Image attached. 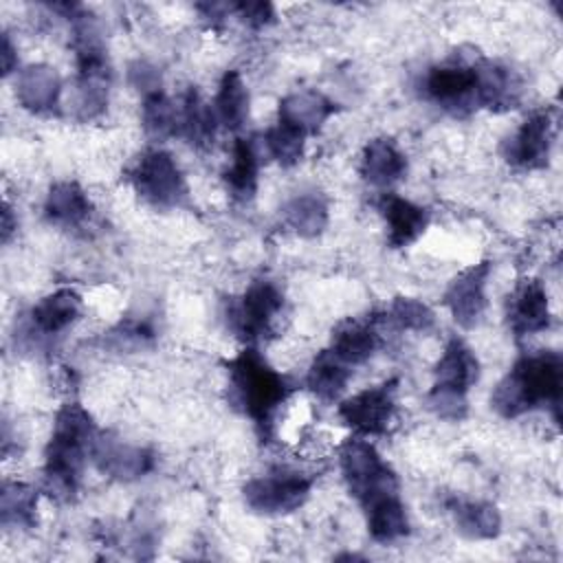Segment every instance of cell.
Masks as SVG:
<instances>
[{
  "label": "cell",
  "mask_w": 563,
  "mask_h": 563,
  "mask_svg": "<svg viewBox=\"0 0 563 563\" xmlns=\"http://www.w3.org/2000/svg\"><path fill=\"white\" fill-rule=\"evenodd\" d=\"M563 389V361L556 352L521 356L497 383L490 396L493 409L504 418H517L534 407H559Z\"/></svg>",
  "instance_id": "obj_1"
},
{
  "label": "cell",
  "mask_w": 563,
  "mask_h": 563,
  "mask_svg": "<svg viewBox=\"0 0 563 563\" xmlns=\"http://www.w3.org/2000/svg\"><path fill=\"white\" fill-rule=\"evenodd\" d=\"M97 433L90 413L79 402H66L57 411L53 435L44 453V477L55 495L70 497L77 490Z\"/></svg>",
  "instance_id": "obj_2"
},
{
  "label": "cell",
  "mask_w": 563,
  "mask_h": 563,
  "mask_svg": "<svg viewBox=\"0 0 563 563\" xmlns=\"http://www.w3.org/2000/svg\"><path fill=\"white\" fill-rule=\"evenodd\" d=\"M229 389L233 402L249 416L257 431L268 438L279 407L288 398V385L255 347L242 350L229 363Z\"/></svg>",
  "instance_id": "obj_3"
},
{
  "label": "cell",
  "mask_w": 563,
  "mask_h": 563,
  "mask_svg": "<svg viewBox=\"0 0 563 563\" xmlns=\"http://www.w3.org/2000/svg\"><path fill=\"white\" fill-rule=\"evenodd\" d=\"M339 466L350 493L365 506L376 497L398 493L394 471L383 462L378 451L363 438L347 440L339 451Z\"/></svg>",
  "instance_id": "obj_4"
},
{
  "label": "cell",
  "mask_w": 563,
  "mask_h": 563,
  "mask_svg": "<svg viewBox=\"0 0 563 563\" xmlns=\"http://www.w3.org/2000/svg\"><path fill=\"white\" fill-rule=\"evenodd\" d=\"M130 180L143 200L163 209L185 205L189 194L180 167L163 150L145 152L132 167Z\"/></svg>",
  "instance_id": "obj_5"
},
{
  "label": "cell",
  "mask_w": 563,
  "mask_h": 563,
  "mask_svg": "<svg viewBox=\"0 0 563 563\" xmlns=\"http://www.w3.org/2000/svg\"><path fill=\"white\" fill-rule=\"evenodd\" d=\"M312 479L292 468H277L253 477L244 484V501L255 512L286 515L303 506L310 495Z\"/></svg>",
  "instance_id": "obj_6"
},
{
  "label": "cell",
  "mask_w": 563,
  "mask_h": 563,
  "mask_svg": "<svg viewBox=\"0 0 563 563\" xmlns=\"http://www.w3.org/2000/svg\"><path fill=\"white\" fill-rule=\"evenodd\" d=\"M282 303L284 297L273 282L255 279L244 290V295L231 303L229 325L240 339L253 343L271 330L275 317L282 310Z\"/></svg>",
  "instance_id": "obj_7"
},
{
  "label": "cell",
  "mask_w": 563,
  "mask_h": 563,
  "mask_svg": "<svg viewBox=\"0 0 563 563\" xmlns=\"http://www.w3.org/2000/svg\"><path fill=\"white\" fill-rule=\"evenodd\" d=\"M336 413L358 438L387 433L396 413V380L354 394L339 405Z\"/></svg>",
  "instance_id": "obj_8"
},
{
  "label": "cell",
  "mask_w": 563,
  "mask_h": 563,
  "mask_svg": "<svg viewBox=\"0 0 563 563\" xmlns=\"http://www.w3.org/2000/svg\"><path fill=\"white\" fill-rule=\"evenodd\" d=\"M424 92L451 114H466L477 106L475 64L449 62L433 66L424 77Z\"/></svg>",
  "instance_id": "obj_9"
},
{
  "label": "cell",
  "mask_w": 563,
  "mask_h": 563,
  "mask_svg": "<svg viewBox=\"0 0 563 563\" xmlns=\"http://www.w3.org/2000/svg\"><path fill=\"white\" fill-rule=\"evenodd\" d=\"M554 136V123L548 110L530 114L521 128L504 143V158L521 169H539L548 165Z\"/></svg>",
  "instance_id": "obj_10"
},
{
  "label": "cell",
  "mask_w": 563,
  "mask_h": 563,
  "mask_svg": "<svg viewBox=\"0 0 563 563\" xmlns=\"http://www.w3.org/2000/svg\"><path fill=\"white\" fill-rule=\"evenodd\" d=\"M90 460L101 473L123 482L139 479L154 466V457L147 449L128 444L110 433H97L90 446Z\"/></svg>",
  "instance_id": "obj_11"
},
{
  "label": "cell",
  "mask_w": 563,
  "mask_h": 563,
  "mask_svg": "<svg viewBox=\"0 0 563 563\" xmlns=\"http://www.w3.org/2000/svg\"><path fill=\"white\" fill-rule=\"evenodd\" d=\"M490 275V264L479 262L462 271L446 288L444 303L462 328H473L479 323L486 310V284Z\"/></svg>",
  "instance_id": "obj_12"
},
{
  "label": "cell",
  "mask_w": 563,
  "mask_h": 563,
  "mask_svg": "<svg viewBox=\"0 0 563 563\" xmlns=\"http://www.w3.org/2000/svg\"><path fill=\"white\" fill-rule=\"evenodd\" d=\"M475 95L477 106L504 112L517 106L521 97V79L512 68L482 59L475 64Z\"/></svg>",
  "instance_id": "obj_13"
},
{
  "label": "cell",
  "mask_w": 563,
  "mask_h": 563,
  "mask_svg": "<svg viewBox=\"0 0 563 563\" xmlns=\"http://www.w3.org/2000/svg\"><path fill=\"white\" fill-rule=\"evenodd\" d=\"M378 211L387 227V242L394 249L413 244L429 227V211L396 194H383L378 200Z\"/></svg>",
  "instance_id": "obj_14"
},
{
  "label": "cell",
  "mask_w": 563,
  "mask_h": 563,
  "mask_svg": "<svg viewBox=\"0 0 563 563\" xmlns=\"http://www.w3.org/2000/svg\"><path fill=\"white\" fill-rule=\"evenodd\" d=\"M510 328L517 336L543 332L550 325L548 292L537 279L521 282L508 303Z\"/></svg>",
  "instance_id": "obj_15"
},
{
  "label": "cell",
  "mask_w": 563,
  "mask_h": 563,
  "mask_svg": "<svg viewBox=\"0 0 563 563\" xmlns=\"http://www.w3.org/2000/svg\"><path fill=\"white\" fill-rule=\"evenodd\" d=\"M62 95V79L57 70L48 64H31L20 70L15 81V97L20 106L29 112L44 114L51 112Z\"/></svg>",
  "instance_id": "obj_16"
},
{
  "label": "cell",
  "mask_w": 563,
  "mask_h": 563,
  "mask_svg": "<svg viewBox=\"0 0 563 563\" xmlns=\"http://www.w3.org/2000/svg\"><path fill=\"white\" fill-rule=\"evenodd\" d=\"M336 106L319 90H297L279 101V123H286L306 136L314 134L332 114Z\"/></svg>",
  "instance_id": "obj_17"
},
{
  "label": "cell",
  "mask_w": 563,
  "mask_h": 563,
  "mask_svg": "<svg viewBox=\"0 0 563 563\" xmlns=\"http://www.w3.org/2000/svg\"><path fill=\"white\" fill-rule=\"evenodd\" d=\"M477 376H479V363L473 350L464 345L460 339H451L435 363L433 387L466 394L477 383Z\"/></svg>",
  "instance_id": "obj_18"
},
{
  "label": "cell",
  "mask_w": 563,
  "mask_h": 563,
  "mask_svg": "<svg viewBox=\"0 0 563 563\" xmlns=\"http://www.w3.org/2000/svg\"><path fill=\"white\" fill-rule=\"evenodd\" d=\"M81 314V297L73 288H59L42 297L31 310V328L42 336L59 334Z\"/></svg>",
  "instance_id": "obj_19"
},
{
  "label": "cell",
  "mask_w": 563,
  "mask_h": 563,
  "mask_svg": "<svg viewBox=\"0 0 563 563\" xmlns=\"http://www.w3.org/2000/svg\"><path fill=\"white\" fill-rule=\"evenodd\" d=\"M407 172V158L389 139H372L361 156V176L374 187H389Z\"/></svg>",
  "instance_id": "obj_20"
},
{
  "label": "cell",
  "mask_w": 563,
  "mask_h": 563,
  "mask_svg": "<svg viewBox=\"0 0 563 563\" xmlns=\"http://www.w3.org/2000/svg\"><path fill=\"white\" fill-rule=\"evenodd\" d=\"M367 530L378 543H394L409 532V521L398 493H389L365 504Z\"/></svg>",
  "instance_id": "obj_21"
},
{
  "label": "cell",
  "mask_w": 563,
  "mask_h": 563,
  "mask_svg": "<svg viewBox=\"0 0 563 563\" xmlns=\"http://www.w3.org/2000/svg\"><path fill=\"white\" fill-rule=\"evenodd\" d=\"M257 174H260V156L253 141L238 139L233 145L231 163L224 172V183L233 200L249 202L257 191Z\"/></svg>",
  "instance_id": "obj_22"
},
{
  "label": "cell",
  "mask_w": 563,
  "mask_h": 563,
  "mask_svg": "<svg viewBox=\"0 0 563 563\" xmlns=\"http://www.w3.org/2000/svg\"><path fill=\"white\" fill-rule=\"evenodd\" d=\"M216 123L227 130H240L249 117V90L238 70H227L220 79L216 99H213Z\"/></svg>",
  "instance_id": "obj_23"
},
{
  "label": "cell",
  "mask_w": 563,
  "mask_h": 563,
  "mask_svg": "<svg viewBox=\"0 0 563 563\" xmlns=\"http://www.w3.org/2000/svg\"><path fill=\"white\" fill-rule=\"evenodd\" d=\"M92 211V205L86 196V191L70 180L57 183L46 194L44 213L53 224L59 227H77L81 224Z\"/></svg>",
  "instance_id": "obj_24"
},
{
  "label": "cell",
  "mask_w": 563,
  "mask_h": 563,
  "mask_svg": "<svg viewBox=\"0 0 563 563\" xmlns=\"http://www.w3.org/2000/svg\"><path fill=\"white\" fill-rule=\"evenodd\" d=\"M378 343L380 339L376 325L361 321H343L336 325L332 334L330 350L352 367L365 363L376 352Z\"/></svg>",
  "instance_id": "obj_25"
},
{
  "label": "cell",
  "mask_w": 563,
  "mask_h": 563,
  "mask_svg": "<svg viewBox=\"0 0 563 563\" xmlns=\"http://www.w3.org/2000/svg\"><path fill=\"white\" fill-rule=\"evenodd\" d=\"M347 380H350V365L343 358H339L332 350L319 352L306 376L308 389L323 402L336 400L343 394Z\"/></svg>",
  "instance_id": "obj_26"
},
{
  "label": "cell",
  "mask_w": 563,
  "mask_h": 563,
  "mask_svg": "<svg viewBox=\"0 0 563 563\" xmlns=\"http://www.w3.org/2000/svg\"><path fill=\"white\" fill-rule=\"evenodd\" d=\"M286 224L301 238H317L328 227V202L319 194H299L284 207Z\"/></svg>",
  "instance_id": "obj_27"
},
{
  "label": "cell",
  "mask_w": 563,
  "mask_h": 563,
  "mask_svg": "<svg viewBox=\"0 0 563 563\" xmlns=\"http://www.w3.org/2000/svg\"><path fill=\"white\" fill-rule=\"evenodd\" d=\"M216 125L211 106L202 103L196 90H189L178 103V134L194 145H205L213 139Z\"/></svg>",
  "instance_id": "obj_28"
},
{
  "label": "cell",
  "mask_w": 563,
  "mask_h": 563,
  "mask_svg": "<svg viewBox=\"0 0 563 563\" xmlns=\"http://www.w3.org/2000/svg\"><path fill=\"white\" fill-rule=\"evenodd\" d=\"M37 490L24 482H4L0 493L2 523L9 528H31L35 523Z\"/></svg>",
  "instance_id": "obj_29"
},
{
  "label": "cell",
  "mask_w": 563,
  "mask_h": 563,
  "mask_svg": "<svg viewBox=\"0 0 563 563\" xmlns=\"http://www.w3.org/2000/svg\"><path fill=\"white\" fill-rule=\"evenodd\" d=\"M455 526L466 539H493L501 530V517L495 506L484 501H462L453 510Z\"/></svg>",
  "instance_id": "obj_30"
},
{
  "label": "cell",
  "mask_w": 563,
  "mask_h": 563,
  "mask_svg": "<svg viewBox=\"0 0 563 563\" xmlns=\"http://www.w3.org/2000/svg\"><path fill=\"white\" fill-rule=\"evenodd\" d=\"M143 128L152 139L178 134V103H174L163 90L147 92L143 99Z\"/></svg>",
  "instance_id": "obj_31"
},
{
  "label": "cell",
  "mask_w": 563,
  "mask_h": 563,
  "mask_svg": "<svg viewBox=\"0 0 563 563\" xmlns=\"http://www.w3.org/2000/svg\"><path fill=\"white\" fill-rule=\"evenodd\" d=\"M383 317L389 325L411 332H427L435 321L433 310L416 297H396Z\"/></svg>",
  "instance_id": "obj_32"
},
{
  "label": "cell",
  "mask_w": 563,
  "mask_h": 563,
  "mask_svg": "<svg viewBox=\"0 0 563 563\" xmlns=\"http://www.w3.org/2000/svg\"><path fill=\"white\" fill-rule=\"evenodd\" d=\"M306 134L286 125V123H279L275 128H271L266 132V150L268 154L282 165V167H290L295 163H299V158L303 156V145H306Z\"/></svg>",
  "instance_id": "obj_33"
},
{
  "label": "cell",
  "mask_w": 563,
  "mask_h": 563,
  "mask_svg": "<svg viewBox=\"0 0 563 563\" xmlns=\"http://www.w3.org/2000/svg\"><path fill=\"white\" fill-rule=\"evenodd\" d=\"M427 402H429V409L442 418V420H451V422H457L466 416V409H468V402H466V394H457V391H451V389H440V387H433L427 396Z\"/></svg>",
  "instance_id": "obj_34"
},
{
  "label": "cell",
  "mask_w": 563,
  "mask_h": 563,
  "mask_svg": "<svg viewBox=\"0 0 563 563\" xmlns=\"http://www.w3.org/2000/svg\"><path fill=\"white\" fill-rule=\"evenodd\" d=\"M238 18L249 26V29H264L273 22L275 11L271 2H240L233 7Z\"/></svg>",
  "instance_id": "obj_35"
},
{
  "label": "cell",
  "mask_w": 563,
  "mask_h": 563,
  "mask_svg": "<svg viewBox=\"0 0 563 563\" xmlns=\"http://www.w3.org/2000/svg\"><path fill=\"white\" fill-rule=\"evenodd\" d=\"M130 77H132L134 86L143 88V90H147V92L158 90V75H156V70H154L152 66L143 64V62H139V64H134V66H132ZM147 92H145V95H147Z\"/></svg>",
  "instance_id": "obj_36"
},
{
  "label": "cell",
  "mask_w": 563,
  "mask_h": 563,
  "mask_svg": "<svg viewBox=\"0 0 563 563\" xmlns=\"http://www.w3.org/2000/svg\"><path fill=\"white\" fill-rule=\"evenodd\" d=\"M15 64H18L15 62V48H13L11 40H9V35H4L2 37V68H4V75H9Z\"/></svg>",
  "instance_id": "obj_37"
},
{
  "label": "cell",
  "mask_w": 563,
  "mask_h": 563,
  "mask_svg": "<svg viewBox=\"0 0 563 563\" xmlns=\"http://www.w3.org/2000/svg\"><path fill=\"white\" fill-rule=\"evenodd\" d=\"M11 231H13V220H11V209L9 207H4V220H2V238H4V242L9 240V235H11Z\"/></svg>",
  "instance_id": "obj_38"
}]
</instances>
